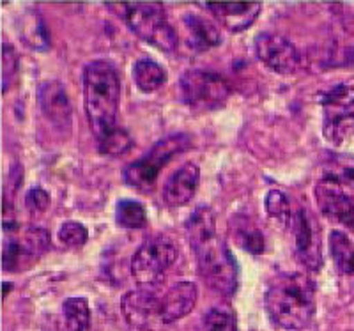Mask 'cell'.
<instances>
[{
    "label": "cell",
    "mask_w": 354,
    "mask_h": 331,
    "mask_svg": "<svg viewBox=\"0 0 354 331\" xmlns=\"http://www.w3.org/2000/svg\"><path fill=\"white\" fill-rule=\"evenodd\" d=\"M106 6L142 41L161 52L172 53L176 50L177 34L160 2H109Z\"/></svg>",
    "instance_id": "obj_4"
},
{
    "label": "cell",
    "mask_w": 354,
    "mask_h": 331,
    "mask_svg": "<svg viewBox=\"0 0 354 331\" xmlns=\"http://www.w3.org/2000/svg\"><path fill=\"white\" fill-rule=\"evenodd\" d=\"M185 41L192 52H205L221 43L220 30L209 20L198 15H185L181 20Z\"/></svg>",
    "instance_id": "obj_17"
},
{
    "label": "cell",
    "mask_w": 354,
    "mask_h": 331,
    "mask_svg": "<svg viewBox=\"0 0 354 331\" xmlns=\"http://www.w3.org/2000/svg\"><path fill=\"white\" fill-rule=\"evenodd\" d=\"M179 93L189 108L216 110L229 100L230 85L213 71L189 69L179 80Z\"/></svg>",
    "instance_id": "obj_6"
},
{
    "label": "cell",
    "mask_w": 354,
    "mask_h": 331,
    "mask_svg": "<svg viewBox=\"0 0 354 331\" xmlns=\"http://www.w3.org/2000/svg\"><path fill=\"white\" fill-rule=\"evenodd\" d=\"M315 200L324 216L354 229V200L342 185L330 178H322L315 186Z\"/></svg>",
    "instance_id": "obj_13"
},
{
    "label": "cell",
    "mask_w": 354,
    "mask_h": 331,
    "mask_svg": "<svg viewBox=\"0 0 354 331\" xmlns=\"http://www.w3.org/2000/svg\"><path fill=\"white\" fill-rule=\"evenodd\" d=\"M68 331H88L91 326V310L85 298H68L62 305Z\"/></svg>",
    "instance_id": "obj_24"
},
{
    "label": "cell",
    "mask_w": 354,
    "mask_h": 331,
    "mask_svg": "<svg viewBox=\"0 0 354 331\" xmlns=\"http://www.w3.org/2000/svg\"><path fill=\"white\" fill-rule=\"evenodd\" d=\"M115 222L121 229H145L147 213L137 200L122 198L115 206Z\"/></svg>",
    "instance_id": "obj_22"
},
{
    "label": "cell",
    "mask_w": 354,
    "mask_h": 331,
    "mask_svg": "<svg viewBox=\"0 0 354 331\" xmlns=\"http://www.w3.org/2000/svg\"><path fill=\"white\" fill-rule=\"evenodd\" d=\"M266 211L270 214L271 218L280 220L282 223L292 227L294 218H296V211H292L290 207V200L283 191L280 190H271L266 195Z\"/></svg>",
    "instance_id": "obj_27"
},
{
    "label": "cell",
    "mask_w": 354,
    "mask_h": 331,
    "mask_svg": "<svg viewBox=\"0 0 354 331\" xmlns=\"http://www.w3.org/2000/svg\"><path fill=\"white\" fill-rule=\"evenodd\" d=\"M321 105L324 112H347L354 105V80L342 82L322 94Z\"/></svg>",
    "instance_id": "obj_23"
},
{
    "label": "cell",
    "mask_w": 354,
    "mask_h": 331,
    "mask_svg": "<svg viewBox=\"0 0 354 331\" xmlns=\"http://www.w3.org/2000/svg\"><path fill=\"white\" fill-rule=\"evenodd\" d=\"M59 239H61V243L64 247L80 248L87 243L88 230L82 222L69 220V222L62 223L61 229H59Z\"/></svg>",
    "instance_id": "obj_30"
},
{
    "label": "cell",
    "mask_w": 354,
    "mask_h": 331,
    "mask_svg": "<svg viewBox=\"0 0 354 331\" xmlns=\"http://www.w3.org/2000/svg\"><path fill=\"white\" fill-rule=\"evenodd\" d=\"M201 331H238V319L229 305L213 307L202 319Z\"/></svg>",
    "instance_id": "obj_25"
},
{
    "label": "cell",
    "mask_w": 354,
    "mask_h": 331,
    "mask_svg": "<svg viewBox=\"0 0 354 331\" xmlns=\"http://www.w3.org/2000/svg\"><path fill=\"white\" fill-rule=\"evenodd\" d=\"M50 206V195L48 191H44L43 188L36 186V188H30L25 195V207H27L30 213H44Z\"/></svg>",
    "instance_id": "obj_32"
},
{
    "label": "cell",
    "mask_w": 354,
    "mask_h": 331,
    "mask_svg": "<svg viewBox=\"0 0 354 331\" xmlns=\"http://www.w3.org/2000/svg\"><path fill=\"white\" fill-rule=\"evenodd\" d=\"M37 102L43 117L53 126L61 135L68 137L71 133L73 108L68 93L61 82H43L37 91Z\"/></svg>",
    "instance_id": "obj_11"
},
{
    "label": "cell",
    "mask_w": 354,
    "mask_h": 331,
    "mask_svg": "<svg viewBox=\"0 0 354 331\" xmlns=\"http://www.w3.org/2000/svg\"><path fill=\"white\" fill-rule=\"evenodd\" d=\"M186 230L201 278L218 294L227 298L234 296L238 289V266L225 241L218 236L213 209L198 206L189 214Z\"/></svg>",
    "instance_id": "obj_1"
},
{
    "label": "cell",
    "mask_w": 354,
    "mask_h": 331,
    "mask_svg": "<svg viewBox=\"0 0 354 331\" xmlns=\"http://www.w3.org/2000/svg\"><path fill=\"white\" fill-rule=\"evenodd\" d=\"M177 250L165 236H153L140 245L131 258V275L138 285H151L176 263Z\"/></svg>",
    "instance_id": "obj_7"
},
{
    "label": "cell",
    "mask_w": 354,
    "mask_h": 331,
    "mask_svg": "<svg viewBox=\"0 0 354 331\" xmlns=\"http://www.w3.org/2000/svg\"><path fill=\"white\" fill-rule=\"evenodd\" d=\"M201 181V170L195 163H186L177 169L165 182L161 198L169 207H181L194 198Z\"/></svg>",
    "instance_id": "obj_16"
},
{
    "label": "cell",
    "mask_w": 354,
    "mask_h": 331,
    "mask_svg": "<svg viewBox=\"0 0 354 331\" xmlns=\"http://www.w3.org/2000/svg\"><path fill=\"white\" fill-rule=\"evenodd\" d=\"M121 82L115 68L106 61L88 62L84 69V105L96 140L117 128Z\"/></svg>",
    "instance_id": "obj_3"
},
{
    "label": "cell",
    "mask_w": 354,
    "mask_h": 331,
    "mask_svg": "<svg viewBox=\"0 0 354 331\" xmlns=\"http://www.w3.org/2000/svg\"><path fill=\"white\" fill-rule=\"evenodd\" d=\"M50 247V234L41 227H27L20 236H11L4 247V271H15L24 258H36Z\"/></svg>",
    "instance_id": "obj_12"
},
{
    "label": "cell",
    "mask_w": 354,
    "mask_h": 331,
    "mask_svg": "<svg viewBox=\"0 0 354 331\" xmlns=\"http://www.w3.org/2000/svg\"><path fill=\"white\" fill-rule=\"evenodd\" d=\"M294 245H296V257L299 263L308 271H321L322 267V245H321V229L314 216L305 209H296V218L292 223Z\"/></svg>",
    "instance_id": "obj_9"
},
{
    "label": "cell",
    "mask_w": 354,
    "mask_h": 331,
    "mask_svg": "<svg viewBox=\"0 0 354 331\" xmlns=\"http://www.w3.org/2000/svg\"><path fill=\"white\" fill-rule=\"evenodd\" d=\"M9 291H11V283H4V298L8 296Z\"/></svg>",
    "instance_id": "obj_33"
},
{
    "label": "cell",
    "mask_w": 354,
    "mask_h": 331,
    "mask_svg": "<svg viewBox=\"0 0 354 331\" xmlns=\"http://www.w3.org/2000/svg\"><path fill=\"white\" fill-rule=\"evenodd\" d=\"M197 285L194 282H176L161 291V324H172L194 310L197 303Z\"/></svg>",
    "instance_id": "obj_15"
},
{
    "label": "cell",
    "mask_w": 354,
    "mask_h": 331,
    "mask_svg": "<svg viewBox=\"0 0 354 331\" xmlns=\"http://www.w3.org/2000/svg\"><path fill=\"white\" fill-rule=\"evenodd\" d=\"M230 232L234 236V241L238 243V247L248 254L261 255L264 252V236L255 227V223L250 222L243 214H236L230 220Z\"/></svg>",
    "instance_id": "obj_18"
},
{
    "label": "cell",
    "mask_w": 354,
    "mask_h": 331,
    "mask_svg": "<svg viewBox=\"0 0 354 331\" xmlns=\"http://www.w3.org/2000/svg\"><path fill=\"white\" fill-rule=\"evenodd\" d=\"M271 321L283 330H303L314 319L315 283L305 273H280L264 296Z\"/></svg>",
    "instance_id": "obj_2"
},
{
    "label": "cell",
    "mask_w": 354,
    "mask_h": 331,
    "mask_svg": "<svg viewBox=\"0 0 354 331\" xmlns=\"http://www.w3.org/2000/svg\"><path fill=\"white\" fill-rule=\"evenodd\" d=\"M322 135L331 146H342L354 135V112H324Z\"/></svg>",
    "instance_id": "obj_19"
},
{
    "label": "cell",
    "mask_w": 354,
    "mask_h": 331,
    "mask_svg": "<svg viewBox=\"0 0 354 331\" xmlns=\"http://www.w3.org/2000/svg\"><path fill=\"white\" fill-rule=\"evenodd\" d=\"M161 291L163 289L158 283H151L128 292L121 303L128 323L142 330H151L161 324Z\"/></svg>",
    "instance_id": "obj_8"
},
{
    "label": "cell",
    "mask_w": 354,
    "mask_h": 331,
    "mask_svg": "<svg viewBox=\"0 0 354 331\" xmlns=\"http://www.w3.org/2000/svg\"><path fill=\"white\" fill-rule=\"evenodd\" d=\"M330 252L338 273L354 275V243L340 230L330 234Z\"/></svg>",
    "instance_id": "obj_21"
},
{
    "label": "cell",
    "mask_w": 354,
    "mask_h": 331,
    "mask_svg": "<svg viewBox=\"0 0 354 331\" xmlns=\"http://www.w3.org/2000/svg\"><path fill=\"white\" fill-rule=\"evenodd\" d=\"M342 185L344 188L354 190V158L353 156H331L326 163L324 176Z\"/></svg>",
    "instance_id": "obj_26"
},
{
    "label": "cell",
    "mask_w": 354,
    "mask_h": 331,
    "mask_svg": "<svg viewBox=\"0 0 354 331\" xmlns=\"http://www.w3.org/2000/svg\"><path fill=\"white\" fill-rule=\"evenodd\" d=\"M255 53L262 64L280 75L294 73L301 64V55H299L298 48L280 34H259L255 37Z\"/></svg>",
    "instance_id": "obj_10"
},
{
    "label": "cell",
    "mask_w": 354,
    "mask_h": 331,
    "mask_svg": "<svg viewBox=\"0 0 354 331\" xmlns=\"http://www.w3.org/2000/svg\"><path fill=\"white\" fill-rule=\"evenodd\" d=\"M133 80L142 93H154L167 82V71L153 59H140L133 64Z\"/></svg>",
    "instance_id": "obj_20"
},
{
    "label": "cell",
    "mask_w": 354,
    "mask_h": 331,
    "mask_svg": "<svg viewBox=\"0 0 354 331\" xmlns=\"http://www.w3.org/2000/svg\"><path fill=\"white\" fill-rule=\"evenodd\" d=\"M198 6L209 9L230 32H243L250 28L261 12L259 2H198Z\"/></svg>",
    "instance_id": "obj_14"
},
{
    "label": "cell",
    "mask_w": 354,
    "mask_h": 331,
    "mask_svg": "<svg viewBox=\"0 0 354 331\" xmlns=\"http://www.w3.org/2000/svg\"><path fill=\"white\" fill-rule=\"evenodd\" d=\"M189 147V137L186 133H174L161 138L149 149V153L138 158L137 162L129 163L124 169L126 185L135 190L147 191L153 190L161 169L172 160L179 156Z\"/></svg>",
    "instance_id": "obj_5"
},
{
    "label": "cell",
    "mask_w": 354,
    "mask_h": 331,
    "mask_svg": "<svg viewBox=\"0 0 354 331\" xmlns=\"http://www.w3.org/2000/svg\"><path fill=\"white\" fill-rule=\"evenodd\" d=\"M18 73V55L9 43L2 45V93H8L12 77Z\"/></svg>",
    "instance_id": "obj_31"
},
{
    "label": "cell",
    "mask_w": 354,
    "mask_h": 331,
    "mask_svg": "<svg viewBox=\"0 0 354 331\" xmlns=\"http://www.w3.org/2000/svg\"><path fill=\"white\" fill-rule=\"evenodd\" d=\"M97 142V147L103 154H109V156H119V154H124L126 151L131 149L133 140L128 135L124 128H119L117 126L113 131L106 133L105 137L100 138Z\"/></svg>",
    "instance_id": "obj_28"
},
{
    "label": "cell",
    "mask_w": 354,
    "mask_h": 331,
    "mask_svg": "<svg viewBox=\"0 0 354 331\" xmlns=\"http://www.w3.org/2000/svg\"><path fill=\"white\" fill-rule=\"evenodd\" d=\"M24 39L27 41L28 45L37 50H46L48 48L50 37L46 32V27H44L43 20L39 18V15H28L24 21Z\"/></svg>",
    "instance_id": "obj_29"
}]
</instances>
